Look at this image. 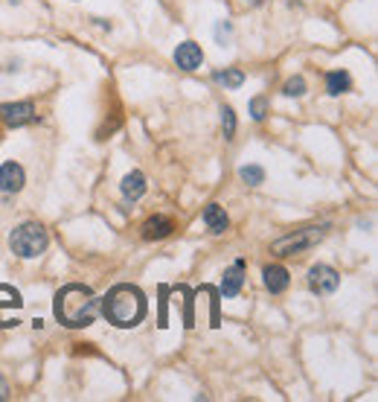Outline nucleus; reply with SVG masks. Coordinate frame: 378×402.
<instances>
[{"mask_svg": "<svg viewBox=\"0 0 378 402\" xmlns=\"http://www.w3.org/2000/svg\"><path fill=\"white\" fill-rule=\"evenodd\" d=\"M53 312H56L58 324L70 326V330H82V326H91L96 321V312H99V298L91 291V286L70 283L64 289H58Z\"/></svg>", "mask_w": 378, "mask_h": 402, "instance_id": "1", "label": "nucleus"}, {"mask_svg": "<svg viewBox=\"0 0 378 402\" xmlns=\"http://www.w3.org/2000/svg\"><path fill=\"white\" fill-rule=\"evenodd\" d=\"M99 309H102L108 324L119 326V330H131V326H137L145 318V312H149V303H145V295H143L137 286L119 283V286H114L102 298Z\"/></svg>", "mask_w": 378, "mask_h": 402, "instance_id": "2", "label": "nucleus"}, {"mask_svg": "<svg viewBox=\"0 0 378 402\" xmlns=\"http://www.w3.org/2000/svg\"><path fill=\"white\" fill-rule=\"evenodd\" d=\"M47 245H50V234H47V227L38 222H23L9 234V248H12V254H18L21 260L41 257Z\"/></svg>", "mask_w": 378, "mask_h": 402, "instance_id": "3", "label": "nucleus"}, {"mask_svg": "<svg viewBox=\"0 0 378 402\" xmlns=\"http://www.w3.org/2000/svg\"><path fill=\"white\" fill-rule=\"evenodd\" d=\"M326 230H329V225H311V227L294 230V234H288V236H283V239H276L274 245H271V251L279 254V257H294V254H303V251L314 248L317 242H323Z\"/></svg>", "mask_w": 378, "mask_h": 402, "instance_id": "4", "label": "nucleus"}, {"mask_svg": "<svg viewBox=\"0 0 378 402\" xmlns=\"http://www.w3.org/2000/svg\"><path fill=\"white\" fill-rule=\"evenodd\" d=\"M23 306V298L18 289L0 283V330L18 326V309Z\"/></svg>", "mask_w": 378, "mask_h": 402, "instance_id": "5", "label": "nucleus"}, {"mask_svg": "<svg viewBox=\"0 0 378 402\" xmlns=\"http://www.w3.org/2000/svg\"><path fill=\"white\" fill-rule=\"evenodd\" d=\"M340 286V274L332 265H311L309 271V289L314 295H332V291Z\"/></svg>", "mask_w": 378, "mask_h": 402, "instance_id": "6", "label": "nucleus"}, {"mask_svg": "<svg viewBox=\"0 0 378 402\" xmlns=\"http://www.w3.org/2000/svg\"><path fill=\"white\" fill-rule=\"evenodd\" d=\"M0 117H3V123L9 129H21V126L32 123L38 114H35L32 102H6V105H0Z\"/></svg>", "mask_w": 378, "mask_h": 402, "instance_id": "7", "label": "nucleus"}, {"mask_svg": "<svg viewBox=\"0 0 378 402\" xmlns=\"http://www.w3.org/2000/svg\"><path fill=\"white\" fill-rule=\"evenodd\" d=\"M23 184H27V175H23V166L15 161L0 164V192H21Z\"/></svg>", "mask_w": 378, "mask_h": 402, "instance_id": "8", "label": "nucleus"}, {"mask_svg": "<svg viewBox=\"0 0 378 402\" xmlns=\"http://www.w3.org/2000/svg\"><path fill=\"white\" fill-rule=\"evenodd\" d=\"M175 65L180 67V70H187V73H192V70H198L201 65H204V50L195 41H184V44H178V50H175Z\"/></svg>", "mask_w": 378, "mask_h": 402, "instance_id": "9", "label": "nucleus"}, {"mask_svg": "<svg viewBox=\"0 0 378 402\" xmlns=\"http://www.w3.org/2000/svg\"><path fill=\"white\" fill-rule=\"evenodd\" d=\"M241 283H245V260H239L233 268H227L222 277V286H218V295L224 298H236L241 291Z\"/></svg>", "mask_w": 378, "mask_h": 402, "instance_id": "10", "label": "nucleus"}, {"mask_svg": "<svg viewBox=\"0 0 378 402\" xmlns=\"http://www.w3.org/2000/svg\"><path fill=\"white\" fill-rule=\"evenodd\" d=\"M119 190H123V199H126V201H140V199L145 196V175L134 169V172H128V175L123 178Z\"/></svg>", "mask_w": 378, "mask_h": 402, "instance_id": "11", "label": "nucleus"}, {"mask_svg": "<svg viewBox=\"0 0 378 402\" xmlns=\"http://www.w3.org/2000/svg\"><path fill=\"white\" fill-rule=\"evenodd\" d=\"M262 277H265V289L271 291V295H279V291H285L288 283H291V277H288V271H285L283 265H268L265 271H262Z\"/></svg>", "mask_w": 378, "mask_h": 402, "instance_id": "12", "label": "nucleus"}, {"mask_svg": "<svg viewBox=\"0 0 378 402\" xmlns=\"http://www.w3.org/2000/svg\"><path fill=\"white\" fill-rule=\"evenodd\" d=\"M204 225L210 227V234H224V230L230 227V219L224 213L222 204H206L204 207Z\"/></svg>", "mask_w": 378, "mask_h": 402, "instance_id": "13", "label": "nucleus"}, {"mask_svg": "<svg viewBox=\"0 0 378 402\" xmlns=\"http://www.w3.org/2000/svg\"><path fill=\"white\" fill-rule=\"evenodd\" d=\"M175 230V222L172 219H166V216H154V219H149V222L143 225V239H166L169 234Z\"/></svg>", "mask_w": 378, "mask_h": 402, "instance_id": "14", "label": "nucleus"}, {"mask_svg": "<svg viewBox=\"0 0 378 402\" xmlns=\"http://www.w3.org/2000/svg\"><path fill=\"white\" fill-rule=\"evenodd\" d=\"M349 88H352V79H349L346 70H329V73H326V91L332 93V96L346 93Z\"/></svg>", "mask_w": 378, "mask_h": 402, "instance_id": "15", "label": "nucleus"}, {"mask_svg": "<svg viewBox=\"0 0 378 402\" xmlns=\"http://www.w3.org/2000/svg\"><path fill=\"white\" fill-rule=\"evenodd\" d=\"M218 85H224V88H241V82H245V73L239 67H230V70H218L213 76Z\"/></svg>", "mask_w": 378, "mask_h": 402, "instance_id": "16", "label": "nucleus"}, {"mask_svg": "<svg viewBox=\"0 0 378 402\" xmlns=\"http://www.w3.org/2000/svg\"><path fill=\"white\" fill-rule=\"evenodd\" d=\"M239 178L241 181H245V184H250V187H259L262 184V181H265V169L262 166H241L239 169Z\"/></svg>", "mask_w": 378, "mask_h": 402, "instance_id": "17", "label": "nucleus"}, {"mask_svg": "<svg viewBox=\"0 0 378 402\" xmlns=\"http://www.w3.org/2000/svg\"><path fill=\"white\" fill-rule=\"evenodd\" d=\"M222 129H224V140H233L236 134V114L230 105H222Z\"/></svg>", "mask_w": 378, "mask_h": 402, "instance_id": "18", "label": "nucleus"}, {"mask_svg": "<svg viewBox=\"0 0 378 402\" xmlns=\"http://www.w3.org/2000/svg\"><path fill=\"white\" fill-rule=\"evenodd\" d=\"M265 114H268V100L265 96H253L250 100V117L256 120V123H262Z\"/></svg>", "mask_w": 378, "mask_h": 402, "instance_id": "19", "label": "nucleus"}, {"mask_svg": "<svg viewBox=\"0 0 378 402\" xmlns=\"http://www.w3.org/2000/svg\"><path fill=\"white\" fill-rule=\"evenodd\" d=\"M283 93H285V96H303V93H306V79H303V76L288 79L285 88H283Z\"/></svg>", "mask_w": 378, "mask_h": 402, "instance_id": "20", "label": "nucleus"}, {"mask_svg": "<svg viewBox=\"0 0 378 402\" xmlns=\"http://www.w3.org/2000/svg\"><path fill=\"white\" fill-rule=\"evenodd\" d=\"M227 35H230V23H227V21H224V23H218V27H215V38H218V41H224Z\"/></svg>", "mask_w": 378, "mask_h": 402, "instance_id": "21", "label": "nucleus"}, {"mask_svg": "<svg viewBox=\"0 0 378 402\" xmlns=\"http://www.w3.org/2000/svg\"><path fill=\"white\" fill-rule=\"evenodd\" d=\"M6 397V382H3V376H0V399Z\"/></svg>", "mask_w": 378, "mask_h": 402, "instance_id": "22", "label": "nucleus"}]
</instances>
